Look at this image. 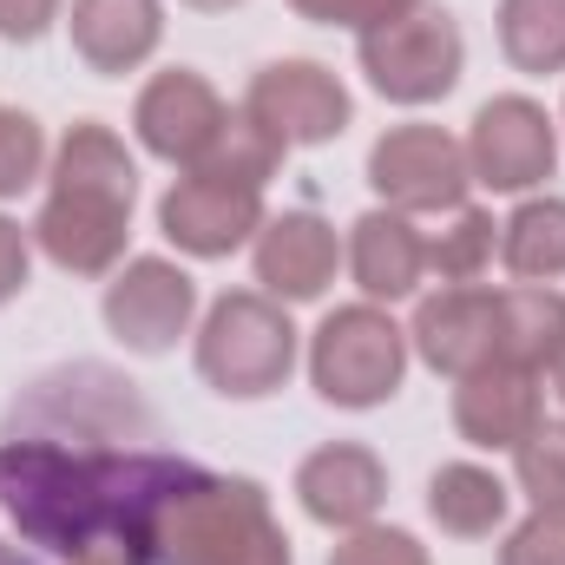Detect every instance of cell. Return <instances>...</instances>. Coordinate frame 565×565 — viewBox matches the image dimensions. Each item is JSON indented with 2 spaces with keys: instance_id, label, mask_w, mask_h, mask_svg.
<instances>
[{
  "instance_id": "obj_32",
  "label": "cell",
  "mask_w": 565,
  "mask_h": 565,
  "mask_svg": "<svg viewBox=\"0 0 565 565\" xmlns=\"http://www.w3.org/2000/svg\"><path fill=\"white\" fill-rule=\"evenodd\" d=\"M20 282H26V237L0 217V302H7Z\"/></svg>"
},
{
  "instance_id": "obj_2",
  "label": "cell",
  "mask_w": 565,
  "mask_h": 565,
  "mask_svg": "<svg viewBox=\"0 0 565 565\" xmlns=\"http://www.w3.org/2000/svg\"><path fill=\"white\" fill-rule=\"evenodd\" d=\"M158 565H289V540L270 520L264 493L250 480H198L184 500L164 507L158 540H151Z\"/></svg>"
},
{
  "instance_id": "obj_19",
  "label": "cell",
  "mask_w": 565,
  "mask_h": 565,
  "mask_svg": "<svg viewBox=\"0 0 565 565\" xmlns=\"http://www.w3.org/2000/svg\"><path fill=\"white\" fill-rule=\"evenodd\" d=\"M565 355V296L553 289H507L500 296V362L546 369Z\"/></svg>"
},
{
  "instance_id": "obj_1",
  "label": "cell",
  "mask_w": 565,
  "mask_h": 565,
  "mask_svg": "<svg viewBox=\"0 0 565 565\" xmlns=\"http://www.w3.org/2000/svg\"><path fill=\"white\" fill-rule=\"evenodd\" d=\"M198 480L204 473L191 460L151 447L53 440V434L0 440V507L33 546H53L66 559L145 565L164 507L184 500Z\"/></svg>"
},
{
  "instance_id": "obj_18",
  "label": "cell",
  "mask_w": 565,
  "mask_h": 565,
  "mask_svg": "<svg viewBox=\"0 0 565 565\" xmlns=\"http://www.w3.org/2000/svg\"><path fill=\"white\" fill-rule=\"evenodd\" d=\"M349 264H355V282H362L369 296H408L427 270V244L415 237V224H402V217H388V211H369V217L355 224Z\"/></svg>"
},
{
  "instance_id": "obj_27",
  "label": "cell",
  "mask_w": 565,
  "mask_h": 565,
  "mask_svg": "<svg viewBox=\"0 0 565 565\" xmlns=\"http://www.w3.org/2000/svg\"><path fill=\"white\" fill-rule=\"evenodd\" d=\"M40 171V126L26 113H0V198Z\"/></svg>"
},
{
  "instance_id": "obj_26",
  "label": "cell",
  "mask_w": 565,
  "mask_h": 565,
  "mask_svg": "<svg viewBox=\"0 0 565 565\" xmlns=\"http://www.w3.org/2000/svg\"><path fill=\"white\" fill-rule=\"evenodd\" d=\"M520 487L546 513H565V427H533L520 440Z\"/></svg>"
},
{
  "instance_id": "obj_5",
  "label": "cell",
  "mask_w": 565,
  "mask_h": 565,
  "mask_svg": "<svg viewBox=\"0 0 565 565\" xmlns=\"http://www.w3.org/2000/svg\"><path fill=\"white\" fill-rule=\"evenodd\" d=\"M362 66L375 79V93H388L402 106L440 99L460 79V26L434 7H415L402 20L362 33Z\"/></svg>"
},
{
  "instance_id": "obj_22",
  "label": "cell",
  "mask_w": 565,
  "mask_h": 565,
  "mask_svg": "<svg viewBox=\"0 0 565 565\" xmlns=\"http://www.w3.org/2000/svg\"><path fill=\"white\" fill-rule=\"evenodd\" d=\"M500 46L520 73H559L565 66V0H507L500 7Z\"/></svg>"
},
{
  "instance_id": "obj_25",
  "label": "cell",
  "mask_w": 565,
  "mask_h": 565,
  "mask_svg": "<svg viewBox=\"0 0 565 565\" xmlns=\"http://www.w3.org/2000/svg\"><path fill=\"white\" fill-rule=\"evenodd\" d=\"M487 257H493V217H487V211H460V217L427 244V264H434L447 282L480 277V264H487Z\"/></svg>"
},
{
  "instance_id": "obj_20",
  "label": "cell",
  "mask_w": 565,
  "mask_h": 565,
  "mask_svg": "<svg viewBox=\"0 0 565 565\" xmlns=\"http://www.w3.org/2000/svg\"><path fill=\"white\" fill-rule=\"evenodd\" d=\"M53 191H86V198H113L132 204V158L106 126H73V139L60 145V184Z\"/></svg>"
},
{
  "instance_id": "obj_17",
  "label": "cell",
  "mask_w": 565,
  "mask_h": 565,
  "mask_svg": "<svg viewBox=\"0 0 565 565\" xmlns=\"http://www.w3.org/2000/svg\"><path fill=\"white\" fill-rule=\"evenodd\" d=\"M257 277L277 296H322V282L335 277V231L309 211L277 217L257 244Z\"/></svg>"
},
{
  "instance_id": "obj_6",
  "label": "cell",
  "mask_w": 565,
  "mask_h": 565,
  "mask_svg": "<svg viewBox=\"0 0 565 565\" xmlns=\"http://www.w3.org/2000/svg\"><path fill=\"white\" fill-rule=\"evenodd\" d=\"M369 178L382 198H395L402 211H447L467 191V158L460 145L434 126H402L369 151Z\"/></svg>"
},
{
  "instance_id": "obj_7",
  "label": "cell",
  "mask_w": 565,
  "mask_h": 565,
  "mask_svg": "<svg viewBox=\"0 0 565 565\" xmlns=\"http://www.w3.org/2000/svg\"><path fill=\"white\" fill-rule=\"evenodd\" d=\"M250 119L282 145H322L349 126V93L335 86V73L309 66V60H282L264 66L250 86Z\"/></svg>"
},
{
  "instance_id": "obj_9",
  "label": "cell",
  "mask_w": 565,
  "mask_h": 565,
  "mask_svg": "<svg viewBox=\"0 0 565 565\" xmlns=\"http://www.w3.org/2000/svg\"><path fill=\"white\" fill-rule=\"evenodd\" d=\"M224 126L231 113L198 73H158L139 99V139L171 164H204V151L217 145Z\"/></svg>"
},
{
  "instance_id": "obj_23",
  "label": "cell",
  "mask_w": 565,
  "mask_h": 565,
  "mask_svg": "<svg viewBox=\"0 0 565 565\" xmlns=\"http://www.w3.org/2000/svg\"><path fill=\"white\" fill-rule=\"evenodd\" d=\"M500 250H507V270H513V277H533V282L559 277L565 270V204L559 198H546V204L513 211Z\"/></svg>"
},
{
  "instance_id": "obj_33",
  "label": "cell",
  "mask_w": 565,
  "mask_h": 565,
  "mask_svg": "<svg viewBox=\"0 0 565 565\" xmlns=\"http://www.w3.org/2000/svg\"><path fill=\"white\" fill-rule=\"evenodd\" d=\"M0 565H33V559H20V553H13V546H0Z\"/></svg>"
},
{
  "instance_id": "obj_11",
  "label": "cell",
  "mask_w": 565,
  "mask_h": 565,
  "mask_svg": "<svg viewBox=\"0 0 565 565\" xmlns=\"http://www.w3.org/2000/svg\"><path fill=\"white\" fill-rule=\"evenodd\" d=\"M191 302H198V289H191L184 270H171V264H158V257H139L126 277L106 289V322L119 329V342L158 355V349H171V342L184 335Z\"/></svg>"
},
{
  "instance_id": "obj_14",
  "label": "cell",
  "mask_w": 565,
  "mask_h": 565,
  "mask_svg": "<svg viewBox=\"0 0 565 565\" xmlns=\"http://www.w3.org/2000/svg\"><path fill=\"white\" fill-rule=\"evenodd\" d=\"M454 422L473 447H520L533 427H540V388H533V369H513V362H487L467 375V388L454 395Z\"/></svg>"
},
{
  "instance_id": "obj_12",
  "label": "cell",
  "mask_w": 565,
  "mask_h": 565,
  "mask_svg": "<svg viewBox=\"0 0 565 565\" xmlns=\"http://www.w3.org/2000/svg\"><path fill=\"white\" fill-rule=\"evenodd\" d=\"M415 342L440 375H473L500 362V296L487 289H440L415 316Z\"/></svg>"
},
{
  "instance_id": "obj_21",
  "label": "cell",
  "mask_w": 565,
  "mask_h": 565,
  "mask_svg": "<svg viewBox=\"0 0 565 565\" xmlns=\"http://www.w3.org/2000/svg\"><path fill=\"white\" fill-rule=\"evenodd\" d=\"M434 520L460 540H480L507 520V487L487 473V467H440L434 473V493H427Z\"/></svg>"
},
{
  "instance_id": "obj_34",
  "label": "cell",
  "mask_w": 565,
  "mask_h": 565,
  "mask_svg": "<svg viewBox=\"0 0 565 565\" xmlns=\"http://www.w3.org/2000/svg\"><path fill=\"white\" fill-rule=\"evenodd\" d=\"M191 7H204V13H217V7H237V0H191Z\"/></svg>"
},
{
  "instance_id": "obj_16",
  "label": "cell",
  "mask_w": 565,
  "mask_h": 565,
  "mask_svg": "<svg viewBox=\"0 0 565 565\" xmlns=\"http://www.w3.org/2000/svg\"><path fill=\"white\" fill-rule=\"evenodd\" d=\"M73 46L93 73H126L158 46V0H73Z\"/></svg>"
},
{
  "instance_id": "obj_10",
  "label": "cell",
  "mask_w": 565,
  "mask_h": 565,
  "mask_svg": "<svg viewBox=\"0 0 565 565\" xmlns=\"http://www.w3.org/2000/svg\"><path fill=\"white\" fill-rule=\"evenodd\" d=\"M473 171L493 191H526L553 171V119L533 99H493L473 119Z\"/></svg>"
},
{
  "instance_id": "obj_15",
  "label": "cell",
  "mask_w": 565,
  "mask_h": 565,
  "mask_svg": "<svg viewBox=\"0 0 565 565\" xmlns=\"http://www.w3.org/2000/svg\"><path fill=\"white\" fill-rule=\"evenodd\" d=\"M296 493H302V507H309L322 526H362V520L382 507L388 473H382V460H375L369 447L335 440V447H322V454L302 460Z\"/></svg>"
},
{
  "instance_id": "obj_3",
  "label": "cell",
  "mask_w": 565,
  "mask_h": 565,
  "mask_svg": "<svg viewBox=\"0 0 565 565\" xmlns=\"http://www.w3.org/2000/svg\"><path fill=\"white\" fill-rule=\"evenodd\" d=\"M296 362V329L264 296H224L198 335V369L224 395H270Z\"/></svg>"
},
{
  "instance_id": "obj_24",
  "label": "cell",
  "mask_w": 565,
  "mask_h": 565,
  "mask_svg": "<svg viewBox=\"0 0 565 565\" xmlns=\"http://www.w3.org/2000/svg\"><path fill=\"white\" fill-rule=\"evenodd\" d=\"M277 164H282V139H277V132H264L257 119H231V126L217 132V145L204 151V164H198V171L264 191V178H270Z\"/></svg>"
},
{
  "instance_id": "obj_31",
  "label": "cell",
  "mask_w": 565,
  "mask_h": 565,
  "mask_svg": "<svg viewBox=\"0 0 565 565\" xmlns=\"http://www.w3.org/2000/svg\"><path fill=\"white\" fill-rule=\"evenodd\" d=\"M53 7H60V0H0V33H7V40H33V33H46Z\"/></svg>"
},
{
  "instance_id": "obj_4",
  "label": "cell",
  "mask_w": 565,
  "mask_h": 565,
  "mask_svg": "<svg viewBox=\"0 0 565 565\" xmlns=\"http://www.w3.org/2000/svg\"><path fill=\"white\" fill-rule=\"evenodd\" d=\"M316 388L335 402V408H375L395 395L402 382V329L382 316V309H335L322 329H316Z\"/></svg>"
},
{
  "instance_id": "obj_30",
  "label": "cell",
  "mask_w": 565,
  "mask_h": 565,
  "mask_svg": "<svg viewBox=\"0 0 565 565\" xmlns=\"http://www.w3.org/2000/svg\"><path fill=\"white\" fill-rule=\"evenodd\" d=\"M329 565H427V553L408 533H355L349 546H335Z\"/></svg>"
},
{
  "instance_id": "obj_8",
  "label": "cell",
  "mask_w": 565,
  "mask_h": 565,
  "mask_svg": "<svg viewBox=\"0 0 565 565\" xmlns=\"http://www.w3.org/2000/svg\"><path fill=\"white\" fill-rule=\"evenodd\" d=\"M257 224H264V198L250 184H231V178H211V171H191L164 198V237L184 244L191 257H224Z\"/></svg>"
},
{
  "instance_id": "obj_28",
  "label": "cell",
  "mask_w": 565,
  "mask_h": 565,
  "mask_svg": "<svg viewBox=\"0 0 565 565\" xmlns=\"http://www.w3.org/2000/svg\"><path fill=\"white\" fill-rule=\"evenodd\" d=\"M500 565H565V513H533L513 540H507V553Z\"/></svg>"
},
{
  "instance_id": "obj_36",
  "label": "cell",
  "mask_w": 565,
  "mask_h": 565,
  "mask_svg": "<svg viewBox=\"0 0 565 565\" xmlns=\"http://www.w3.org/2000/svg\"><path fill=\"white\" fill-rule=\"evenodd\" d=\"M559 395H565V355H559Z\"/></svg>"
},
{
  "instance_id": "obj_35",
  "label": "cell",
  "mask_w": 565,
  "mask_h": 565,
  "mask_svg": "<svg viewBox=\"0 0 565 565\" xmlns=\"http://www.w3.org/2000/svg\"><path fill=\"white\" fill-rule=\"evenodd\" d=\"M79 565H126V559H79Z\"/></svg>"
},
{
  "instance_id": "obj_13",
  "label": "cell",
  "mask_w": 565,
  "mask_h": 565,
  "mask_svg": "<svg viewBox=\"0 0 565 565\" xmlns=\"http://www.w3.org/2000/svg\"><path fill=\"white\" fill-rule=\"evenodd\" d=\"M126 217L132 204H113V198H86V191H53L46 211H40V244L60 270L73 277H99L119 264L126 250Z\"/></svg>"
},
{
  "instance_id": "obj_29",
  "label": "cell",
  "mask_w": 565,
  "mask_h": 565,
  "mask_svg": "<svg viewBox=\"0 0 565 565\" xmlns=\"http://www.w3.org/2000/svg\"><path fill=\"white\" fill-rule=\"evenodd\" d=\"M289 7L309 20H329V26H388V20L415 13L422 0H289Z\"/></svg>"
}]
</instances>
